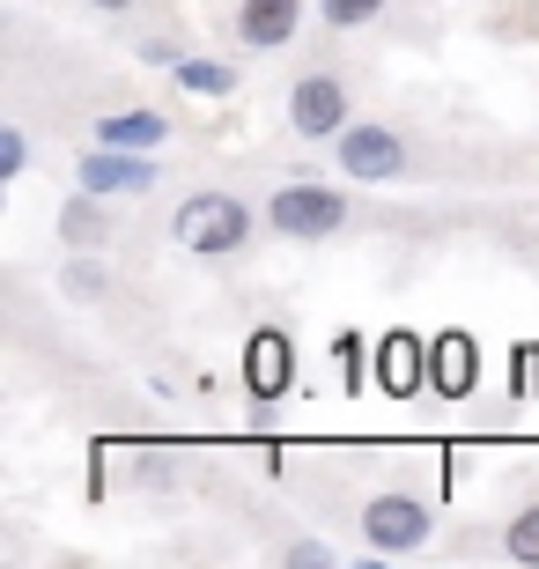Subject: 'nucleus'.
<instances>
[{
    "instance_id": "nucleus-1",
    "label": "nucleus",
    "mask_w": 539,
    "mask_h": 569,
    "mask_svg": "<svg viewBox=\"0 0 539 569\" xmlns=\"http://www.w3.org/2000/svg\"><path fill=\"white\" fill-rule=\"evenodd\" d=\"M170 237H178V252H192V259H229V252L251 244V208L237 192H192V200H178V214H170Z\"/></svg>"
},
{
    "instance_id": "nucleus-2",
    "label": "nucleus",
    "mask_w": 539,
    "mask_h": 569,
    "mask_svg": "<svg viewBox=\"0 0 539 569\" xmlns=\"http://www.w3.org/2000/svg\"><path fill=\"white\" fill-rule=\"evenodd\" d=\"M332 163H340V178H355V186H407V178H415V148L399 141L385 119H355V127L332 141Z\"/></svg>"
},
{
    "instance_id": "nucleus-3",
    "label": "nucleus",
    "mask_w": 539,
    "mask_h": 569,
    "mask_svg": "<svg viewBox=\"0 0 539 569\" xmlns=\"http://www.w3.org/2000/svg\"><path fill=\"white\" fill-rule=\"evenodd\" d=\"M429 532H436V510L421 503L415 488H385V496L362 503V540H370V555H385V562L421 555V548H429Z\"/></svg>"
},
{
    "instance_id": "nucleus-4",
    "label": "nucleus",
    "mask_w": 539,
    "mask_h": 569,
    "mask_svg": "<svg viewBox=\"0 0 539 569\" xmlns=\"http://www.w3.org/2000/svg\"><path fill=\"white\" fill-rule=\"evenodd\" d=\"M267 230L289 237V244H318V237H340L348 230V192L332 186H311V178H296L267 200Z\"/></svg>"
},
{
    "instance_id": "nucleus-5",
    "label": "nucleus",
    "mask_w": 539,
    "mask_h": 569,
    "mask_svg": "<svg viewBox=\"0 0 539 569\" xmlns=\"http://www.w3.org/2000/svg\"><path fill=\"white\" fill-rule=\"evenodd\" d=\"M289 127L303 133V141H340V133L355 127V104H348V82L340 74H296L289 89Z\"/></svg>"
},
{
    "instance_id": "nucleus-6",
    "label": "nucleus",
    "mask_w": 539,
    "mask_h": 569,
    "mask_svg": "<svg viewBox=\"0 0 539 569\" xmlns=\"http://www.w3.org/2000/svg\"><path fill=\"white\" fill-rule=\"evenodd\" d=\"M156 156L148 148H111V141H97L74 163V186H89V192H104V200H141V192H156Z\"/></svg>"
},
{
    "instance_id": "nucleus-7",
    "label": "nucleus",
    "mask_w": 539,
    "mask_h": 569,
    "mask_svg": "<svg viewBox=\"0 0 539 569\" xmlns=\"http://www.w3.org/2000/svg\"><path fill=\"white\" fill-rule=\"evenodd\" d=\"M237 370H244V392H251L259 407L289 400V385H296V340L281 333V326H259V333L244 340V356H237Z\"/></svg>"
},
{
    "instance_id": "nucleus-8",
    "label": "nucleus",
    "mask_w": 539,
    "mask_h": 569,
    "mask_svg": "<svg viewBox=\"0 0 539 569\" xmlns=\"http://www.w3.org/2000/svg\"><path fill=\"white\" fill-rule=\"evenodd\" d=\"M111 237H119V200L74 186L60 200V244H67V252H104Z\"/></svg>"
},
{
    "instance_id": "nucleus-9",
    "label": "nucleus",
    "mask_w": 539,
    "mask_h": 569,
    "mask_svg": "<svg viewBox=\"0 0 539 569\" xmlns=\"http://www.w3.org/2000/svg\"><path fill=\"white\" fill-rule=\"evenodd\" d=\"M303 16H311V0H237V44L281 52V44H296Z\"/></svg>"
},
{
    "instance_id": "nucleus-10",
    "label": "nucleus",
    "mask_w": 539,
    "mask_h": 569,
    "mask_svg": "<svg viewBox=\"0 0 539 569\" xmlns=\"http://www.w3.org/2000/svg\"><path fill=\"white\" fill-rule=\"evenodd\" d=\"M421 385H429V340L385 333L377 340V392H385V400H415Z\"/></svg>"
},
{
    "instance_id": "nucleus-11",
    "label": "nucleus",
    "mask_w": 539,
    "mask_h": 569,
    "mask_svg": "<svg viewBox=\"0 0 539 569\" xmlns=\"http://www.w3.org/2000/svg\"><path fill=\"white\" fill-rule=\"evenodd\" d=\"M480 385V348L473 333H436L429 340V392L436 400H466Z\"/></svg>"
},
{
    "instance_id": "nucleus-12",
    "label": "nucleus",
    "mask_w": 539,
    "mask_h": 569,
    "mask_svg": "<svg viewBox=\"0 0 539 569\" xmlns=\"http://www.w3.org/2000/svg\"><path fill=\"white\" fill-rule=\"evenodd\" d=\"M170 82L186 89V97H237V89H244V67H237V60H200V52H178Z\"/></svg>"
},
{
    "instance_id": "nucleus-13",
    "label": "nucleus",
    "mask_w": 539,
    "mask_h": 569,
    "mask_svg": "<svg viewBox=\"0 0 539 569\" xmlns=\"http://www.w3.org/2000/svg\"><path fill=\"white\" fill-rule=\"evenodd\" d=\"M97 141H111V148H156L170 141V119L163 111H111V119H97Z\"/></svg>"
},
{
    "instance_id": "nucleus-14",
    "label": "nucleus",
    "mask_w": 539,
    "mask_h": 569,
    "mask_svg": "<svg viewBox=\"0 0 539 569\" xmlns=\"http://www.w3.org/2000/svg\"><path fill=\"white\" fill-rule=\"evenodd\" d=\"M60 296H74V303H97V296H111V267L97 252H74L60 267Z\"/></svg>"
},
{
    "instance_id": "nucleus-15",
    "label": "nucleus",
    "mask_w": 539,
    "mask_h": 569,
    "mask_svg": "<svg viewBox=\"0 0 539 569\" xmlns=\"http://www.w3.org/2000/svg\"><path fill=\"white\" fill-rule=\"evenodd\" d=\"M502 555L510 562H525V569H539V503H525L510 526H502Z\"/></svg>"
},
{
    "instance_id": "nucleus-16",
    "label": "nucleus",
    "mask_w": 539,
    "mask_h": 569,
    "mask_svg": "<svg viewBox=\"0 0 539 569\" xmlns=\"http://www.w3.org/2000/svg\"><path fill=\"white\" fill-rule=\"evenodd\" d=\"M318 16H326L332 30H362V22L385 16V0H318Z\"/></svg>"
},
{
    "instance_id": "nucleus-17",
    "label": "nucleus",
    "mask_w": 539,
    "mask_h": 569,
    "mask_svg": "<svg viewBox=\"0 0 539 569\" xmlns=\"http://www.w3.org/2000/svg\"><path fill=\"white\" fill-rule=\"evenodd\" d=\"M22 170H30V133L0 127V178H22Z\"/></svg>"
},
{
    "instance_id": "nucleus-18",
    "label": "nucleus",
    "mask_w": 539,
    "mask_h": 569,
    "mask_svg": "<svg viewBox=\"0 0 539 569\" xmlns=\"http://www.w3.org/2000/svg\"><path fill=\"white\" fill-rule=\"evenodd\" d=\"M281 562H289V569H332V548H326V540H289Z\"/></svg>"
},
{
    "instance_id": "nucleus-19",
    "label": "nucleus",
    "mask_w": 539,
    "mask_h": 569,
    "mask_svg": "<svg viewBox=\"0 0 539 569\" xmlns=\"http://www.w3.org/2000/svg\"><path fill=\"white\" fill-rule=\"evenodd\" d=\"M141 60H148V67H163V74H170V67H178V44H170V38H141Z\"/></svg>"
},
{
    "instance_id": "nucleus-20",
    "label": "nucleus",
    "mask_w": 539,
    "mask_h": 569,
    "mask_svg": "<svg viewBox=\"0 0 539 569\" xmlns=\"http://www.w3.org/2000/svg\"><path fill=\"white\" fill-rule=\"evenodd\" d=\"M97 16H126V8H141V0H89Z\"/></svg>"
}]
</instances>
